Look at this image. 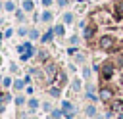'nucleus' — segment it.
I'll use <instances>...</instances> for the list:
<instances>
[{
    "mask_svg": "<svg viewBox=\"0 0 123 119\" xmlns=\"http://www.w3.org/2000/svg\"><path fill=\"white\" fill-rule=\"evenodd\" d=\"M98 48L104 50V52H111V50L115 48V38H113L111 35H104V36H100V40H98Z\"/></svg>",
    "mask_w": 123,
    "mask_h": 119,
    "instance_id": "obj_1",
    "label": "nucleus"
},
{
    "mask_svg": "<svg viewBox=\"0 0 123 119\" xmlns=\"http://www.w3.org/2000/svg\"><path fill=\"white\" fill-rule=\"evenodd\" d=\"M100 71H102V73H100V75H102V79H104V81H108V79H111V77H113V73H115V63H113V61H106V63L102 65V69H100Z\"/></svg>",
    "mask_w": 123,
    "mask_h": 119,
    "instance_id": "obj_2",
    "label": "nucleus"
},
{
    "mask_svg": "<svg viewBox=\"0 0 123 119\" xmlns=\"http://www.w3.org/2000/svg\"><path fill=\"white\" fill-rule=\"evenodd\" d=\"M111 98H113V90L110 86H102L100 88V100L102 102H110Z\"/></svg>",
    "mask_w": 123,
    "mask_h": 119,
    "instance_id": "obj_3",
    "label": "nucleus"
},
{
    "mask_svg": "<svg viewBox=\"0 0 123 119\" xmlns=\"http://www.w3.org/2000/svg\"><path fill=\"white\" fill-rule=\"evenodd\" d=\"M83 35H85V40H92V36L96 35V23H90V25H86Z\"/></svg>",
    "mask_w": 123,
    "mask_h": 119,
    "instance_id": "obj_4",
    "label": "nucleus"
},
{
    "mask_svg": "<svg viewBox=\"0 0 123 119\" xmlns=\"http://www.w3.org/2000/svg\"><path fill=\"white\" fill-rule=\"evenodd\" d=\"M113 15H115V19L123 17V0H119V2L113 4Z\"/></svg>",
    "mask_w": 123,
    "mask_h": 119,
    "instance_id": "obj_5",
    "label": "nucleus"
},
{
    "mask_svg": "<svg viewBox=\"0 0 123 119\" xmlns=\"http://www.w3.org/2000/svg\"><path fill=\"white\" fill-rule=\"evenodd\" d=\"M56 73H58V67H56L54 63H48V65H46V75H48V79H50V77H56Z\"/></svg>",
    "mask_w": 123,
    "mask_h": 119,
    "instance_id": "obj_6",
    "label": "nucleus"
},
{
    "mask_svg": "<svg viewBox=\"0 0 123 119\" xmlns=\"http://www.w3.org/2000/svg\"><path fill=\"white\" fill-rule=\"evenodd\" d=\"M63 83H65V75H63L62 71H58V73H56V84H54V86H58V84H63Z\"/></svg>",
    "mask_w": 123,
    "mask_h": 119,
    "instance_id": "obj_7",
    "label": "nucleus"
},
{
    "mask_svg": "<svg viewBox=\"0 0 123 119\" xmlns=\"http://www.w3.org/2000/svg\"><path fill=\"white\" fill-rule=\"evenodd\" d=\"M111 109H113V111H123V102H121V100L111 102Z\"/></svg>",
    "mask_w": 123,
    "mask_h": 119,
    "instance_id": "obj_8",
    "label": "nucleus"
},
{
    "mask_svg": "<svg viewBox=\"0 0 123 119\" xmlns=\"http://www.w3.org/2000/svg\"><path fill=\"white\" fill-rule=\"evenodd\" d=\"M23 8H25L27 12H29V10H33V2H31V0H25V2H23Z\"/></svg>",
    "mask_w": 123,
    "mask_h": 119,
    "instance_id": "obj_9",
    "label": "nucleus"
},
{
    "mask_svg": "<svg viewBox=\"0 0 123 119\" xmlns=\"http://www.w3.org/2000/svg\"><path fill=\"white\" fill-rule=\"evenodd\" d=\"M63 21H65V23H71V21H73V15H71V13H65V15H63Z\"/></svg>",
    "mask_w": 123,
    "mask_h": 119,
    "instance_id": "obj_10",
    "label": "nucleus"
},
{
    "mask_svg": "<svg viewBox=\"0 0 123 119\" xmlns=\"http://www.w3.org/2000/svg\"><path fill=\"white\" fill-rule=\"evenodd\" d=\"M50 38H52V31H48V33H46V35H44V38H42V40H44V42H48V40H50Z\"/></svg>",
    "mask_w": 123,
    "mask_h": 119,
    "instance_id": "obj_11",
    "label": "nucleus"
},
{
    "mask_svg": "<svg viewBox=\"0 0 123 119\" xmlns=\"http://www.w3.org/2000/svg\"><path fill=\"white\" fill-rule=\"evenodd\" d=\"M56 35H63V27H62V25L56 27Z\"/></svg>",
    "mask_w": 123,
    "mask_h": 119,
    "instance_id": "obj_12",
    "label": "nucleus"
},
{
    "mask_svg": "<svg viewBox=\"0 0 123 119\" xmlns=\"http://www.w3.org/2000/svg\"><path fill=\"white\" fill-rule=\"evenodd\" d=\"M50 17H52V15H50V12H46V13L42 15V19H44V21H50Z\"/></svg>",
    "mask_w": 123,
    "mask_h": 119,
    "instance_id": "obj_13",
    "label": "nucleus"
},
{
    "mask_svg": "<svg viewBox=\"0 0 123 119\" xmlns=\"http://www.w3.org/2000/svg\"><path fill=\"white\" fill-rule=\"evenodd\" d=\"M94 111H96V109H94L92 106H90V107H86V113H88V115H94Z\"/></svg>",
    "mask_w": 123,
    "mask_h": 119,
    "instance_id": "obj_14",
    "label": "nucleus"
},
{
    "mask_svg": "<svg viewBox=\"0 0 123 119\" xmlns=\"http://www.w3.org/2000/svg\"><path fill=\"white\" fill-rule=\"evenodd\" d=\"M6 10H13V2H8L6 4Z\"/></svg>",
    "mask_w": 123,
    "mask_h": 119,
    "instance_id": "obj_15",
    "label": "nucleus"
},
{
    "mask_svg": "<svg viewBox=\"0 0 123 119\" xmlns=\"http://www.w3.org/2000/svg\"><path fill=\"white\" fill-rule=\"evenodd\" d=\"M15 88H23V83L21 81H15Z\"/></svg>",
    "mask_w": 123,
    "mask_h": 119,
    "instance_id": "obj_16",
    "label": "nucleus"
},
{
    "mask_svg": "<svg viewBox=\"0 0 123 119\" xmlns=\"http://www.w3.org/2000/svg\"><path fill=\"white\" fill-rule=\"evenodd\" d=\"M50 2H52V0H42V4H44V6H50Z\"/></svg>",
    "mask_w": 123,
    "mask_h": 119,
    "instance_id": "obj_17",
    "label": "nucleus"
}]
</instances>
